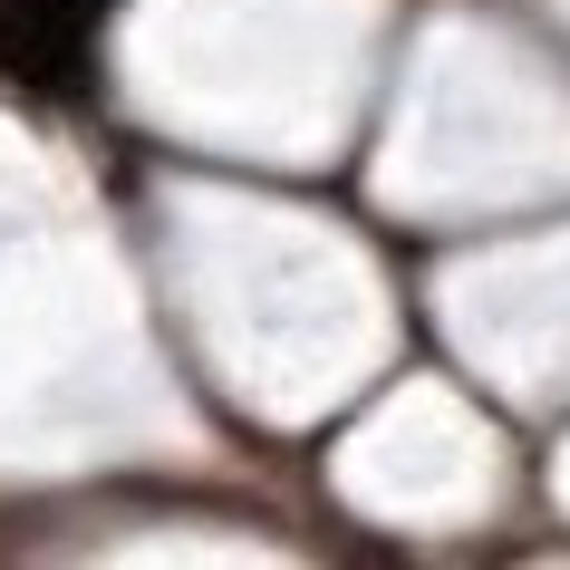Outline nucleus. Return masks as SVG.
Returning <instances> with one entry per match:
<instances>
[{"instance_id":"1","label":"nucleus","mask_w":570,"mask_h":570,"mask_svg":"<svg viewBox=\"0 0 570 570\" xmlns=\"http://www.w3.org/2000/svg\"><path fill=\"white\" fill-rule=\"evenodd\" d=\"M97 10H107V0H0V68L59 88L68 68H78V49H88Z\"/></svg>"}]
</instances>
